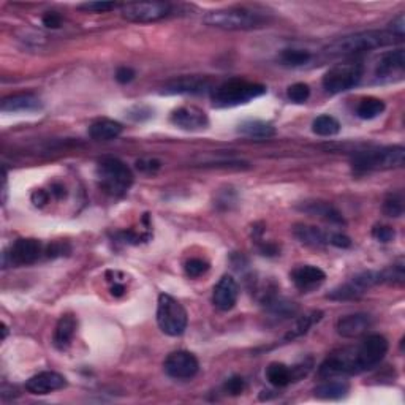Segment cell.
Here are the masks:
<instances>
[{"mask_svg": "<svg viewBox=\"0 0 405 405\" xmlns=\"http://www.w3.org/2000/svg\"><path fill=\"white\" fill-rule=\"evenodd\" d=\"M382 211L388 217H401L404 214V198L401 193H391L385 198Z\"/></svg>", "mask_w": 405, "mask_h": 405, "instance_id": "obj_33", "label": "cell"}, {"mask_svg": "<svg viewBox=\"0 0 405 405\" xmlns=\"http://www.w3.org/2000/svg\"><path fill=\"white\" fill-rule=\"evenodd\" d=\"M135 78V70H131L130 67H119L116 72V79L120 84H129L130 81Z\"/></svg>", "mask_w": 405, "mask_h": 405, "instance_id": "obj_43", "label": "cell"}, {"mask_svg": "<svg viewBox=\"0 0 405 405\" xmlns=\"http://www.w3.org/2000/svg\"><path fill=\"white\" fill-rule=\"evenodd\" d=\"M51 195H54L57 200H62V198H65L67 190L62 186V184H53V186H51Z\"/></svg>", "mask_w": 405, "mask_h": 405, "instance_id": "obj_47", "label": "cell"}, {"mask_svg": "<svg viewBox=\"0 0 405 405\" xmlns=\"http://www.w3.org/2000/svg\"><path fill=\"white\" fill-rule=\"evenodd\" d=\"M136 168L146 174H154L162 168V163L157 158H141L136 162Z\"/></svg>", "mask_w": 405, "mask_h": 405, "instance_id": "obj_40", "label": "cell"}, {"mask_svg": "<svg viewBox=\"0 0 405 405\" xmlns=\"http://www.w3.org/2000/svg\"><path fill=\"white\" fill-rule=\"evenodd\" d=\"M380 274H382V283H397L401 285L404 282V263L399 262L397 264H392L390 266L388 269L385 271H380Z\"/></svg>", "mask_w": 405, "mask_h": 405, "instance_id": "obj_36", "label": "cell"}, {"mask_svg": "<svg viewBox=\"0 0 405 405\" xmlns=\"http://www.w3.org/2000/svg\"><path fill=\"white\" fill-rule=\"evenodd\" d=\"M2 112H34L41 110V101L34 94H16L2 100Z\"/></svg>", "mask_w": 405, "mask_h": 405, "instance_id": "obj_22", "label": "cell"}, {"mask_svg": "<svg viewBox=\"0 0 405 405\" xmlns=\"http://www.w3.org/2000/svg\"><path fill=\"white\" fill-rule=\"evenodd\" d=\"M372 326V319L367 314H352L345 315L338 320V334L345 339H356L359 335L366 334Z\"/></svg>", "mask_w": 405, "mask_h": 405, "instance_id": "obj_19", "label": "cell"}, {"mask_svg": "<svg viewBox=\"0 0 405 405\" xmlns=\"http://www.w3.org/2000/svg\"><path fill=\"white\" fill-rule=\"evenodd\" d=\"M405 70V51L397 48L380 57L375 65V76L380 81L401 79Z\"/></svg>", "mask_w": 405, "mask_h": 405, "instance_id": "obj_13", "label": "cell"}, {"mask_svg": "<svg viewBox=\"0 0 405 405\" xmlns=\"http://www.w3.org/2000/svg\"><path fill=\"white\" fill-rule=\"evenodd\" d=\"M377 283H382V274L377 271H364L361 272V274L352 277L348 282L335 287L333 291H329L326 297L333 301L356 300V297L364 295L367 290Z\"/></svg>", "mask_w": 405, "mask_h": 405, "instance_id": "obj_9", "label": "cell"}, {"mask_svg": "<svg viewBox=\"0 0 405 405\" xmlns=\"http://www.w3.org/2000/svg\"><path fill=\"white\" fill-rule=\"evenodd\" d=\"M363 78V65L358 62L339 63L329 68L323 76V87L328 94H342L359 84Z\"/></svg>", "mask_w": 405, "mask_h": 405, "instance_id": "obj_8", "label": "cell"}, {"mask_svg": "<svg viewBox=\"0 0 405 405\" xmlns=\"http://www.w3.org/2000/svg\"><path fill=\"white\" fill-rule=\"evenodd\" d=\"M67 386V378L60 375V373L53 372V371H44L37 373V375L30 377L27 382H25V390H27L30 394H49V392L59 391Z\"/></svg>", "mask_w": 405, "mask_h": 405, "instance_id": "obj_16", "label": "cell"}, {"mask_svg": "<svg viewBox=\"0 0 405 405\" xmlns=\"http://www.w3.org/2000/svg\"><path fill=\"white\" fill-rule=\"evenodd\" d=\"M124 293H125V285L117 282V281L114 282L112 287H111V295L116 296V297H120Z\"/></svg>", "mask_w": 405, "mask_h": 405, "instance_id": "obj_48", "label": "cell"}, {"mask_svg": "<svg viewBox=\"0 0 405 405\" xmlns=\"http://www.w3.org/2000/svg\"><path fill=\"white\" fill-rule=\"evenodd\" d=\"M297 209L302 212H306L312 217H319L329 224L334 225H345V219L338 207H334L331 202L314 200V201H302L301 205H297Z\"/></svg>", "mask_w": 405, "mask_h": 405, "instance_id": "obj_20", "label": "cell"}, {"mask_svg": "<svg viewBox=\"0 0 405 405\" xmlns=\"http://www.w3.org/2000/svg\"><path fill=\"white\" fill-rule=\"evenodd\" d=\"M238 131L240 135L253 139H268L276 135V129L264 120H245L239 125Z\"/></svg>", "mask_w": 405, "mask_h": 405, "instance_id": "obj_27", "label": "cell"}, {"mask_svg": "<svg viewBox=\"0 0 405 405\" xmlns=\"http://www.w3.org/2000/svg\"><path fill=\"white\" fill-rule=\"evenodd\" d=\"M43 253V245L38 239L24 238L18 239L15 244L10 247L8 252L4 253V268L6 264L15 266H25L35 263Z\"/></svg>", "mask_w": 405, "mask_h": 405, "instance_id": "obj_12", "label": "cell"}, {"mask_svg": "<svg viewBox=\"0 0 405 405\" xmlns=\"http://www.w3.org/2000/svg\"><path fill=\"white\" fill-rule=\"evenodd\" d=\"M157 323L165 334L177 338L187 329V310L173 296L162 293L157 302Z\"/></svg>", "mask_w": 405, "mask_h": 405, "instance_id": "obj_7", "label": "cell"}, {"mask_svg": "<svg viewBox=\"0 0 405 405\" xmlns=\"http://www.w3.org/2000/svg\"><path fill=\"white\" fill-rule=\"evenodd\" d=\"M290 277L297 290L304 291V293H309V291L319 288L320 285L325 282L326 274H325V271L316 268V266L304 264V266H297L296 269L291 271Z\"/></svg>", "mask_w": 405, "mask_h": 405, "instance_id": "obj_18", "label": "cell"}, {"mask_svg": "<svg viewBox=\"0 0 405 405\" xmlns=\"http://www.w3.org/2000/svg\"><path fill=\"white\" fill-rule=\"evenodd\" d=\"M43 25H46L48 29H59L62 25V18L54 11H48L43 16Z\"/></svg>", "mask_w": 405, "mask_h": 405, "instance_id": "obj_44", "label": "cell"}, {"mask_svg": "<svg viewBox=\"0 0 405 405\" xmlns=\"http://www.w3.org/2000/svg\"><path fill=\"white\" fill-rule=\"evenodd\" d=\"M329 244L338 247V249H348V247H352V239L342 233H331L329 234Z\"/></svg>", "mask_w": 405, "mask_h": 405, "instance_id": "obj_41", "label": "cell"}, {"mask_svg": "<svg viewBox=\"0 0 405 405\" xmlns=\"http://www.w3.org/2000/svg\"><path fill=\"white\" fill-rule=\"evenodd\" d=\"M350 391V385L344 380H328V382L321 383L314 390L315 397L323 399V401H339V399L345 397Z\"/></svg>", "mask_w": 405, "mask_h": 405, "instance_id": "obj_26", "label": "cell"}, {"mask_svg": "<svg viewBox=\"0 0 405 405\" xmlns=\"http://www.w3.org/2000/svg\"><path fill=\"white\" fill-rule=\"evenodd\" d=\"M211 89V81L202 76H182L174 81L168 82L163 87V94L174 95V94H205Z\"/></svg>", "mask_w": 405, "mask_h": 405, "instance_id": "obj_21", "label": "cell"}, {"mask_svg": "<svg viewBox=\"0 0 405 405\" xmlns=\"http://www.w3.org/2000/svg\"><path fill=\"white\" fill-rule=\"evenodd\" d=\"M388 340L380 334H371L356 345L333 352L319 367V375L334 378L339 375H358L380 364L388 353Z\"/></svg>", "mask_w": 405, "mask_h": 405, "instance_id": "obj_1", "label": "cell"}, {"mask_svg": "<svg viewBox=\"0 0 405 405\" xmlns=\"http://www.w3.org/2000/svg\"><path fill=\"white\" fill-rule=\"evenodd\" d=\"M120 13L124 19L130 22H155L167 18L171 13L168 2H135L120 5Z\"/></svg>", "mask_w": 405, "mask_h": 405, "instance_id": "obj_10", "label": "cell"}, {"mask_svg": "<svg viewBox=\"0 0 405 405\" xmlns=\"http://www.w3.org/2000/svg\"><path fill=\"white\" fill-rule=\"evenodd\" d=\"M404 158L405 149L402 146H388V148L356 152L352 157L350 165L353 173L364 174L371 173V171L401 168L404 165Z\"/></svg>", "mask_w": 405, "mask_h": 405, "instance_id": "obj_4", "label": "cell"}, {"mask_svg": "<svg viewBox=\"0 0 405 405\" xmlns=\"http://www.w3.org/2000/svg\"><path fill=\"white\" fill-rule=\"evenodd\" d=\"M310 371V367L304 364L296 366V367H288L282 363H271L266 367V380L276 388H285L290 383L297 382V380L302 378L304 375H307V372Z\"/></svg>", "mask_w": 405, "mask_h": 405, "instance_id": "obj_14", "label": "cell"}, {"mask_svg": "<svg viewBox=\"0 0 405 405\" xmlns=\"http://www.w3.org/2000/svg\"><path fill=\"white\" fill-rule=\"evenodd\" d=\"M266 94V87L258 82L245 79H230L212 89V101L215 106H238L249 103L253 98Z\"/></svg>", "mask_w": 405, "mask_h": 405, "instance_id": "obj_6", "label": "cell"}, {"mask_svg": "<svg viewBox=\"0 0 405 405\" xmlns=\"http://www.w3.org/2000/svg\"><path fill=\"white\" fill-rule=\"evenodd\" d=\"M238 296H239L238 282L234 281L231 276H224L214 287V293H212L214 306L219 310L228 312V310H231L234 306H236Z\"/></svg>", "mask_w": 405, "mask_h": 405, "instance_id": "obj_17", "label": "cell"}, {"mask_svg": "<svg viewBox=\"0 0 405 405\" xmlns=\"http://www.w3.org/2000/svg\"><path fill=\"white\" fill-rule=\"evenodd\" d=\"M202 21L215 29L252 30L268 24V18L263 13L245 8V6H230V8L207 11Z\"/></svg>", "mask_w": 405, "mask_h": 405, "instance_id": "obj_3", "label": "cell"}, {"mask_svg": "<svg viewBox=\"0 0 405 405\" xmlns=\"http://www.w3.org/2000/svg\"><path fill=\"white\" fill-rule=\"evenodd\" d=\"M171 124L177 129L196 131L206 129L209 124L207 114L196 106H181L171 112Z\"/></svg>", "mask_w": 405, "mask_h": 405, "instance_id": "obj_15", "label": "cell"}, {"mask_svg": "<svg viewBox=\"0 0 405 405\" xmlns=\"http://www.w3.org/2000/svg\"><path fill=\"white\" fill-rule=\"evenodd\" d=\"M163 369L168 377L174 380H190L198 373L200 363L193 353L181 350L168 354Z\"/></svg>", "mask_w": 405, "mask_h": 405, "instance_id": "obj_11", "label": "cell"}, {"mask_svg": "<svg viewBox=\"0 0 405 405\" xmlns=\"http://www.w3.org/2000/svg\"><path fill=\"white\" fill-rule=\"evenodd\" d=\"M385 101L375 98V97H367L363 98L356 106V116L359 119L364 120H371L378 117L380 114H383L385 111Z\"/></svg>", "mask_w": 405, "mask_h": 405, "instance_id": "obj_29", "label": "cell"}, {"mask_svg": "<svg viewBox=\"0 0 405 405\" xmlns=\"http://www.w3.org/2000/svg\"><path fill=\"white\" fill-rule=\"evenodd\" d=\"M288 98L293 101V103H306L310 97V89L307 84H304V82H296V84H291L287 91Z\"/></svg>", "mask_w": 405, "mask_h": 405, "instance_id": "obj_35", "label": "cell"}, {"mask_svg": "<svg viewBox=\"0 0 405 405\" xmlns=\"http://www.w3.org/2000/svg\"><path fill=\"white\" fill-rule=\"evenodd\" d=\"M402 40L404 38L396 37L390 30H364L338 38V40L329 43L325 51L331 56H350L391 46V44H396Z\"/></svg>", "mask_w": 405, "mask_h": 405, "instance_id": "obj_2", "label": "cell"}, {"mask_svg": "<svg viewBox=\"0 0 405 405\" xmlns=\"http://www.w3.org/2000/svg\"><path fill=\"white\" fill-rule=\"evenodd\" d=\"M295 238L300 240V243L310 245V247H325L329 245V234L323 231L321 228L310 226V225H295L293 228Z\"/></svg>", "mask_w": 405, "mask_h": 405, "instance_id": "obj_24", "label": "cell"}, {"mask_svg": "<svg viewBox=\"0 0 405 405\" xmlns=\"http://www.w3.org/2000/svg\"><path fill=\"white\" fill-rule=\"evenodd\" d=\"M312 131L319 136H334L340 131V124L335 117L323 114L312 122Z\"/></svg>", "mask_w": 405, "mask_h": 405, "instance_id": "obj_31", "label": "cell"}, {"mask_svg": "<svg viewBox=\"0 0 405 405\" xmlns=\"http://www.w3.org/2000/svg\"><path fill=\"white\" fill-rule=\"evenodd\" d=\"M259 252H262L263 255H266V257H276V255H278L281 249H278V247L272 243H264V244L259 245Z\"/></svg>", "mask_w": 405, "mask_h": 405, "instance_id": "obj_46", "label": "cell"}, {"mask_svg": "<svg viewBox=\"0 0 405 405\" xmlns=\"http://www.w3.org/2000/svg\"><path fill=\"white\" fill-rule=\"evenodd\" d=\"M278 60L287 67H302L312 60V54L306 49L287 48L282 51L281 56H278Z\"/></svg>", "mask_w": 405, "mask_h": 405, "instance_id": "obj_32", "label": "cell"}, {"mask_svg": "<svg viewBox=\"0 0 405 405\" xmlns=\"http://www.w3.org/2000/svg\"><path fill=\"white\" fill-rule=\"evenodd\" d=\"M101 190L111 196H124L133 184V173L127 165L114 157L101 158L97 165Z\"/></svg>", "mask_w": 405, "mask_h": 405, "instance_id": "obj_5", "label": "cell"}, {"mask_svg": "<svg viewBox=\"0 0 405 405\" xmlns=\"http://www.w3.org/2000/svg\"><path fill=\"white\" fill-rule=\"evenodd\" d=\"M78 8L84 10V11H91V13H106V11H111L114 8H117V4H112V2H87V4L78 5Z\"/></svg>", "mask_w": 405, "mask_h": 405, "instance_id": "obj_39", "label": "cell"}, {"mask_svg": "<svg viewBox=\"0 0 405 405\" xmlns=\"http://www.w3.org/2000/svg\"><path fill=\"white\" fill-rule=\"evenodd\" d=\"M388 30L391 34H394L399 38H404V30H405V16L404 13H401L396 19H392V22L390 24Z\"/></svg>", "mask_w": 405, "mask_h": 405, "instance_id": "obj_42", "label": "cell"}, {"mask_svg": "<svg viewBox=\"0 0 405 405\" xmlns=\"http://www.w3.org/2000/svg\"><path fill=\"white\" fill-rule=\"evenodd\" d=\"M372 236L373 239H377L378 243L388 244L396 238V231H394V228H391L388 225H377L372 228Z\"/></svg>", "mask_w": 405, "mask_h": 405, "instance_id": "obj_37", "label": "cell"}, {"mask_svg": "<svg viewBox=\"0 0 405 405\" xmlns=\"http://www.w3.org/2000/svg\"><path fill=\"white\" fill-rule=\"evenodd\" d=\"M76 328H78V321H76L75 315L65 314L60 316V320L57 321L56 329H54V345L57 350H67V348L72 345L73 338L76 334Z\"/></svg>", "mask_w": 405, "mask_h": 405, "instance_id": "obj_23", "label": "cell"}, {"mask_svg": "<svg viewBox=\"0 0 405 405\" xmlns=\"http://www.w3.org/2000/svg\"><path fill=\"white\" fill-rule=\"evenodd\" d=\"M122 133V124L112 119H98L89 127V136L95 141H110Z\"/></svg>", "mask_w": 405, "mask_h": 405, "instance_id": "obj_25", "label": "cell"}, {"mask_svg": "<svg viewBox=\"0 0 405 405\" xmlns=\"http://www.w3.org/2000/svg\"><path fill=\"white\" fill-rule=\"evenodd\" d=\"M321 312L320 310H314V312H309L306 315H302L300 316V320L296 321V325L290 329V333L285 335V339H296V338H300V335H304V334H307L309 333V329L312 328L315 323H319L321 320Z\"/></svg>", "mask_w": 405, "mask_h": 405, "instance_id": "obj_30", "label": "cell"}, {"mask_svg": "<svg viewBox=\"0 0 405 405\" xmlns=\"http://www.w3.org/2000/svg\"><path fill=\"white\" fill-rule=\"evenodd\" d=\"M49 198H51V193L46 192V190H43V188L35 190V192L32 193V202H34V205L38 206V207H41V206L46 205V202L49 201Z\"/></svg>", "mask_w": 405, "mask_h": 405, "instance_id": "obj_45", "label": "cell"}, {"mask_svg": "<svg viewBox=\"0 0 405 405\" xmlns=\"http://www.w3.org/2000/svg\"><path fill=\"white\" fill-rule=\"evenodd\" d=\"M224 388H225V391L228 392V394L239 396V394H243L244 390H245V382H244L243 377L234 375V377H230V378L226 380L225 385H224Z\"/></svg>", "mask_w": 405, "mask_h": 405, "instance_id": "obj_38", "label": "cell"}, {"mask_svg": "<svg viewBox=\"0 0 405 405\" xmlns=\"http://www.w3.org/2000/svg\"><path fill=\"white\" fill-rule=\"evenodd\" d=\"M264 304H266V309H268V312L278 320L291 319V316H295L297 314L296 302L285 300V297L271 296L264 301Z\"/></svg>", "mask_w": 405, "mask_h": 405, "instance_id": "obj_28", "label": "cell"}, {"mask_svg": "<svg viewBox=\"0 0 405 405\" xmlns=\"http://www.w3.org/2000/svg\"><path fill=\"white\" fill-rule=\"evenodd\" d=\"M207 269H209V263L202 258H190L186 263V266H184V271H186L187 277L190 278L201 277L202 274H206Z\"/></svg>", "mask_w": 405, "mask_h": 405, "instance_id": "obj_34", "label": "cell"}]
</instances>
